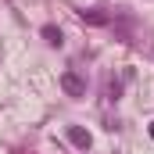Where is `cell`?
Here are the masks:
<instances>
[{"instance_id": "cell-1", "label": "cell", "mask_w": 154, "mask_h": 154, "mask_svg": "<svg viewBox=\"0 0 154 154\" xmlns=\"http://www.w3.org/2000/svg\"><path fill=\"white\" fill-rule=\"evenodd\" d=\"M61 90H65L68 97H86V82H82L75 72H65V75H61Z\"/></svg>"}, {"instance_id": "cell-2", "label": "cell", "mask_w": 154, "mask_h": 154, "mask_svg": "<svg viewBox=\"0 0 154 154\" xmlns=\"http://www.w3.org/2000/svg\"><path fill=\"white\" fill-rule=\"evenodd\" d=\"M68 143L79 147V151H90V133H86V129H79V125H72V129H68Z\"/></svg>"}, {"instance_id": "cell-3", "label": "cell", "mask_w": 154, "mask_h": 154, "mask_svg": "<svg viewBox=\"0 0 154 154\" xmlns=\"http://www.w3.org/2000/svg\"><path fill=\"white\" fill-rule=\"evenodd\" d=\"M43 39H47L50 47H61V43H65V39H61V32H57L54 25H43Z\"/></svg>"}, {"instance_id": "cell-4", "label": "cell", "mask_w": 154, "mask_h": 154, "mask_svg": "<svg viewBox=\"0 0 154 154\" xmlns=\"http://www.w3.org/2000/svg\"><path fill=\"white\" fill-rule=\"evenodd\" d=\"M82 22H90V25H108V14H100V11H82Z\"/></svg>"}, {"instance_id": "cell-5", "label": "cell", "mask_w": 154, "mask_h": 154, "mask_svg": "<svg viewBox=\"0 0 154 154\" xmlns=\"http://www.w3.org/2000/svg\"><path fill=\"white\" fill-rule=\"evenodd\" d=\"M151 136H154V122H151Z\"/></svg>"}]
</instances>
